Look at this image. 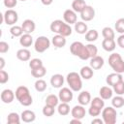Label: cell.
<instances>
[{
  "instance_id": "6da1fadb",
  "label": "cell",
  "mask_w": 124,
  "mask_h": 124,
  "mask_svg": "<svg viewBox=\"0 0 124 124\" xmlns=\"http://www.w3.org/2000/svg\"><path fill=\"white\" fill-rule=\"evenodd\" d=\"M15 94L17 101L24 107H28L33 103L32 96L29 92V89L26 86H18Z\"/></svg>"
},
{
  "instance_id": "f5cc1de1",
  "label": "cell",
  "mask_w": 124,
  "mask_h": 124,
  "mask_svg": "<svg viewBox=\"0 0 124 124\" xmlns=\"http://www.w3.org/2000/svg\"><path fill=\"white\" fill-rule=\"evenodd\" d=\"M41 2H42L44 5L48 6V5H50V4L53 2V0H41Z\"/></svg>"
},
{
  "instance_id": "681fc988",
  "label": "cell",
  "mask_w": 124,
  "mask_h": 124,
  "mask_svg": "<svg viewBox=\"0 0 124 124\" xmlns=\"http://www.w3.org/2000/svg\"><path fill=\"white\" fill-rule=\"evenodd\" d=\"M117 45H118L121 48H124V34H121V35L117 38Z\"/></svg>"
},
{
  "instance_id": "836d02e7",
  "label": "cell",
  "mask_w": 124,
  "mask_h": 124,
  "mask_svg": "<svg viewBox=\"0 0 124 124\" xmlns=\"http://www.w3.org/2000/svg\"><path fill=\"white\" fill-rule=\"evenodd\" d=\"M59 34L62 35V36H64V37L70 36L72 34V28H71L70 24L64 22L63 25H62V27H61V29H60V31H59Z\"/></svg>"
},
{
  "instance_id": "7a4b0ae2",
  "label": "cell",
  "mask_w": 124,
  "mask_h": 124,
  "mask_svg": "<svg viewBox=\"0 0 124 124\" xmlns=\"http://www.w3.org/2000/svg\"><path fill=\"white\" fill-rule=\"evenodd\" d=\"M66 80H67V83L70 86V88L73 91H75V92H78L82 88L81 77L77 72H71V73H69L67 75V77H66Z\"/></svg>"
},
{
  "instance_id": "f6af8a7d",
  "label": "cell",
  "mask_w": 124,
  "mask_h": 124,
  "mask_svg": "<svg viewBox=\"0 0 124 124\" xmlns=\"http://www.w3.org/2000/svg\"><path fill=\"white\" fill-rule=\"evenodd\" d=\"M101 110L102 109H100V108H96L94 106H90V108L88 109V113L91 116H98L101 113Z\"/></svg>"
},
{
  "instance_id": "bcb514c9",
  "label": "cell",
  "mask_w": 124,
  "mask_h": 124,
  "mask_svg": "<svg viewBox=\"0 0 124 124\" xmlns=\"http://www.w3.org/2000/svg\"><path fill=\"white\" fill-rule=\"evenodd\" d=\"M9 80V75L4 70H0V83L4 84Z\"/></svg>"
},
{
  "instance_id": "2e32d148",
  "label": "cell",
  "mask_w": 124,
  "mask_h": 124,
  "mask_svg": "<svg viewBox=\"0 0 124 124\" xmlns=\"http://www.w3.org/2000/svg\"><path fill=\"white\" fill-rule=\"evenodd\" d=\"M115 41L114 39H104L102 42V47L108 51V52H111L115 49Z\"/></svg>"
},
{
  "instance_id": "e0dca14e",
  "label": "cell",
  "mask_w": 124,
  "mask_h": 124,
  "mask_svg": "<svg viewBox=\"0 0 124 124\" xmlns=\"http://www.w3.org/2000/svg\"><path fill=\"white\" fill-rule=\"evenodd\" d=\"M103 66H104V59H103V57H101L99 55H96V56L91 58V60H90V67L93 70H99Z\"/></svg>"
},
{
  "instance_id": "ab89813d",
  "label": "cell",
  "mask_w": 124,
  "mask_h": 124,
  "mask_svg": "<svg viewBox=\"0 0 124 124\" xmlns=\"http://www.w3.org/2000/svg\"><path fill=\"white\" fill-rule=\"evenodd\" d=\"M55 107H52V106H50V105H46V106L43 108V114L45 115V116H47V117H49V116H52L53 114H54V111H55V108H54Z\"/></svg>"
},
{
  "instance_id": "cb8c5ba5",
  "label": "cell",
  "mask_w": 124,
  "mask_h": 124,
  "mask_svg": "<svg viewBox=\"0 0 124 124\" xmlns=\"http://www.w3.org/2000/svg\"><path fill=\"white\" fill-rule=\"evenodd\" d=\"M30 56H31V53L27 48L18 49L17 52H16V58L20 61H23V62L28 61L30 59Z\"/></svg>"
},
{
  "instance_id": "44dd1931",
  "label": "cell",
  "mask_w": 124,
  "mask_h": 124,
  "mask_svg": "<svg viewBox=\"0 0 124 124\" xmlns=\"http://www.w3.org/2000/svg\"><path fill=\"white\" fill-rule=\"evenodd\" d=\"M79 75L80 77L83 78V79H90L94 73H93V69L90 67V66H83L81 69H80V72H79Z\"/></svg>"
},
{
  "instance_id": "9c48e42d",
  "label": "cell",
  "mask_w": 124,
  "mask_h": 124,
  "mask_svg": "<svg viewBox=\"0 0 124 124\" xmlns=\"http://www.w3.org/2000/svg\"><path fill=\"white\" fill-rule=\"evenodd\" d=\"M63 18L65 20L66 23L68 24H75L77 22V14L74 10H71V9H68L64 12L63 14Z\"/></svg>"
},
{
  "instance_id": "ffe728a7",
  "label": "cell",
  "mask_w": 124,
  "mask_h": 124,
  "mask_svg": "<svg viewBox=\"0 0 124 124\" xmlns=\"http://www.w3.org/2000/svg\"><path fill=\"white\" fill-rule=\"evenodd\" d=\"M83 46H84V45H83L81 42H74V43L70 46V51H71V53H72L73 55L78 57V55L80 54V52H81Z\"/></svg>"
},
{
  "instance_id": "ee69618b",
  "label": "cell",
  "mask_w": 124,
  "mask_h": 124,
  "mask_svg": "<svg viewBox=\"0 0 124 124\" xmlns=\"http://www.w3.org/2000/svg\"><path fill=\"white\" fill-rule=\"evenodd\" d=\"M78 58H80L81 60H87V59L90 58V55H89V52H88V50H87L86 46H83V48H82L80 54L78 55Z\"/></svg>"
},
{
  "instance_id": "7bdbcfd3",
  "label": "cell",
  "mask_w": 124,
  "mask_h": 124,
  "mask_svg": "<svg viewBox=\"0 0 124 124\" xmlns=\"http://www.w3.org/2000/svg\"><path fill=\"white\" fill-rule=\"evenodd\" d=\"M86 47H87V50H88V52H89L90 58H92V57H94V56L97 55V53H98V48H97V46H96L95 45H93V44H88V45H86Z\"/></svg>"
},
{
  "instance_id": "d6a6232c",
  "label": "cell",
  "mask_w": 124,
  "mask_h": 124,
  "mask_svg": "<svg viewBox=\"0 0 124 124\" xmlns=\"http://www.w3.org/2000/svg\"><path fill=\"white\" fill-rule=\"evenodd\" d=\"M59 98L56 96V95H53V94H50L48 95L46 98V105H50L52 107H56L58 106V102H59Z\"/></svg>"
},
{
  "instance_id": "9a60e30c",
  "label": "cell",
  "mask_w": 124,
  "mask_h": 124,
  "mask_svg": "<svg viewBox=\"0 0 124 124\" xmlns=\"http://www.w3.org/2000/svg\"><path fill=\"white\" fill-rule=\"evenodd\" d=\"M51 43L55 47H58V48L63 47L66 45V37H64V36H62L60 34H57V35L52 37Z\"/></svg>"
},
{
  "instance_id": "74e56055",
  "label": "cell",
  "mask_w": 124,
  "mask_h": 124,
  "mask_svg": "<svg viewBox=\"0 0 124 124\" xmlns=\"http://www.w3.org/2000/svg\"><path fill=\"white\" fill-rule=\"evenodd\" d=\"M10 33L12 34V36L14 37H20L23 34V30L21 26H17V25H13L10 29Z\"/></svg>"
},
{
  "instance_id": "7402d4cb",
  "label": "cell",
  "mask_w": 124,
  "mask_h": 124,
  "mask_svg": "<svg viewBox=\"0 0 124 124\" xmlns=\"http://www.w3.org/2000/svg\"><path fill=\"white\" fill-rule=\"evenodd\" d=\"M113 90L109 87V86H103L101 87L100 91H99V94H100V97L104 100H108L112 97V93Z\"/></svg>"
},
{
  "instance_id": "8fae6325",
  "label": "cell",
  "mask_w": 124,
  "mask_h": 124,
  "mask_svg": "<svg viewBox=\"0 0 124 124\" xmlns=\"http://www.w3.org/2000/svg\"><path fill=\"white\" fill-rule=\"evenodd\" d=\"M16 94L11 89H4L1 93V101L5 104H11L15 99Z\"/></svg>"
},
{
  "instance_id": "d6986e66",
  "label": "cell",
  "mask_w": 124,
  "mask_h": 124,
  "mask_svg": "<svg viewBox=\"0 0 124 124\" xmlns=\"http://www.w3.org/2000/svg\"><path fill=\"white\" fill-rule=\"evenodd\" d=\"M21 120L25 123H30V122H33L36 118V114L34 111L32 110H29V109H26V110H23L21 112Z\"/></svg>"
},
{
  "instance_id": "83f0119b",
  "label": "cell",
  "mask_w": 124,
  "mask_h": 124,
  "mask_svg": "<svg viewBox=\"0 0 124 124\" xmlns=\"http://www.w3.org/2000/svg\"><path fill=\"white\" fill-rule=\"evenodd\" d=\"M98 36H99V33L97 30L95 29H91V30H88L85 34V40L89 43L91 42H94L98 39Z\"/></svg>"
},
{
  "instance_id": "f35d334b",
  "label": "cell",
  "mask_w": 124,
  "mask_h": 124,
  "mask_svg": "<svg viewBox=\"0 0 124 124\" xmlns=\"http://www.w3.org/2000/svg\"><path fill=\"white\" fill-rule=\"evenodd\" d=\"M34 86H35V89L38 92H44L46 89V82L44 79H40L39 78L38 80H36Z\"/></svg>"
},
{
  "instance_id": "816d5d0a",
  "label": "cell",
  "mask_w": 124,
  "mask_h": 124,
  "mask_svg": "<svg viewBox=\"0 0 124 124\" xmlns=\"http://www.w3.org/2000/svg\"><path fill=\"white\" fill-rule=\"evenodd\" d=\"M5 66V59L3 57H0V70H3Z\"/></svg>"
},
{
  "instance_id": "7c38bea8",
  "label": "cell",
  "mask_w": 124,
  "mask_h": 124,
  "mask_svg": "<svg viewBox=\"0 0 124 124\" xmlns=\"http://www.w3.org/2000/svg\"><path fill=\"white\" fill-rule=\"evenodd\" d=\"M122 79H123V77L121 76V74L114 72V73H112V74H109V75L107 77L106 82H107L108 85L113 86L114 84H116L118 81H120V80H122Z\"/></svg>"
},
{
  "instance_id": "7dc6e473",
  "label": "cell",
  "mask_w": 124,
  "mask_h": 124,
  "mask_svg": "<svg viewBox=\"0 0 124 124\" xmlns=\"http://www.w3.org/2000/svg\"><path fill=\"white\" fill-rule=\"evenodd\" d=\"M9 48H10V46L8 45V43L4 41L0 42V52L1 53H6L9 50Z\"/></svg>"
},
{
  "instance_id": "11a10c76",
  "label": "cell",
  "mask_w": 124,
  "mask_h": 124,
  "mask_svg": "<svg viewBox=\"0 0 124 124\" xmlns=\"http://www.w3.org/2000/svg\"><path fill=\"white\" fill-rule=\"evenodd\" d=\"M19 1H22L23 2V1H26V0H19Z\"/></svg>"
},
{
  "instance_id": "8992f818",
  "label": "cell",
  "mask_w": 124,
  "mask_h": 124,
  "mask_svg": "<svg viewBox=\"0 0 124 124\" xmlns=\"http://www.w3.org/2000/svg\"><path fill=\"white\" fill-rule=\"evenodd\" d=\"M17 19H18L17 13L13 9L7 10L3 15V20L7 25H14L15 23H16Z\"/></svg>"
},
{
  "instance_id": "1f68e13d",
  "label": "cell",
  "mask_w": 124,
  "mask_h": 124,
  "mask_svg": "<svg viewBox=\"0 0 124 124\" xmlns=\"http://www.w3.org/2000/svg\"><path fill=\"white\" fill-rule=\"evenodd\" d=\"M57 110L60 115H67L70 112V106L68 105V103L61 102V104H59L57 107Z\"/></svg>"
},
{
  "instance_id": "ac0fdd59",
  "label": "cell",
  "mask_w": 124,
  "mask_h": 124,
  "mask_svg": "<svg viewBox=\"0 0 124 124\" xmlns=\"http://www.w3.org/2000/svg\"><path fill=\"white\" fill-rule=\"evenodd\" d=\"M78 101L79 105L82 106H86L89 103H91V95L88 91H82L79 93L78 97Z\"/></svg>"
},
{
  "instance_id": "277c9868",
  "label": "cell",
  "mask_w": 124,
  "mask_h": 124,
  "mask_svg": "<svg viewBox=\"0 0 124 124\" xmlns=\"http://www.w3.org/2000/svg\"><path fill=\"white\" fill-rule=\"evenodd\" d=\"M117 112L113 107H107L103 108L102 118L105 124H114L116 122Z\"/></svg>"
},
{
  "instance_id": "d590c367",
  "label": "cell",
  "mask_w": 124,
  "mask_h": 124,
  "mask_svg": "<svg viewBox=\"0 0 124 124\" xmlns=\"http://www.w3.org/2000/svg\"><path fill=\"white\" fill-rule=\"evenodd\" d=\"M91 106H94L100 109H103L105 107V102L104 99H102L101 97H95L93 98V100H91Z\"/></svg>"
},
{
  "instance_id": "52a82bcc",
  "label": "cell",
  "mask_w": 124,
  "mask_h": 124,
  "mask_svg": "<svg viewBox=\"0 0 124 124\" xmlns=\"http://www.w3.org/2000/svg\"><path fill=\"white\" fill-rule=\"evenodd\" d=\"M73 90L68 87H62L58 93V98L63 103H70L73 100Z\"/></svg>"
},
{
  "instance_id": "603a6c76",
  "label": "cell",
  "mask_w": 124,
  "mask_h": 124,
  "mask_svg": "<svg viewBox=\"0 0 124 124\" xmlns=\"http://www.w3.org/2000/svg\"><path fill=\"white\" fill-rule=\"evenodd\" d=\"M19 44L24 47L30 46L33 44V38H32L31 34H26V33L22 34L19 39Z\"/></svg>"
},
{
  "instance_id": "b9f144b4",
  "label": "cell",
  "mask_w": 124,
  "mask_h": 124,
  "mask_svg": "<svg viewBox=\"0 0 124 124\" xmlns=\"http://www.w3.org/2000/svg\"><path fill=\"white\" fill-rule=\"evenodd\" d=\"M41 66H43V62H42V60L39 59V58H33V59H31L30 62H29V67H30L31 70L37 69V68H39V67H41Z\"/></svg>"
},
{
  "instance_id": "f1b7e54d",
  "label": "cell",
  "mask_w": 124,
  "mask_h": 124,
  "mask_svg": "<svg viewBox=\"0 0 124 124\" xmlns=\"http://www.w3.org/2000/svg\"><path fill=\"white\" fill-rule=\"evenodd\" d=\"M21 117L16 113V112H11L8 114L7 117V122L9 124H19L20 123Z\"/></svg>"
},
{
  "instance_id": "4316f807",
  "label": "cell",
  "mask_w": 124,
  "mask_h": 124,
  "mask_svg": "<svg viewBox=\"0 0 124 124\" xmlns=\"http://www.w3.org/2000/svg\"><path fill=\"white\" fill-rule=\"evenodd\" d=\"M64 21L60 20V19H56V20H53L51 23H50V31H52L53 33H56V34H59V31L63 25Z\"/></svg>"
},
{
  "instance_id": "484cf974",
  "label": "cell",
  "mask_w": 124,
  "mask_h": 124,
  "mask_svg": "<svg viewBox=\"0 0 124 124\" xmlns=\"http://www.w3.org/2000/svg\"><path fill=\"white\" fill-rule=\"evenodd\" d=\"M75 30L78 34H86V32L88 31V27L84 21H77L75 23Z\"/></svg>"
},
{
  "instance_id": "db71d44e",
  "label": "cell",
  "mask_w": 124,
  "mask_h": 124,
  "mask_svg": "<svg viewBox=\"0 0 124 124\" xmlns=\"http://www.w3.org/2000/svg\"><path fill=\"white\" fill-rule=\"evenodd\" d=\"M70 123H77V124H81V119H78V118H73Z\"/></svg>"
},
{
  "instance_id": "f546056e",
  "label": "cell",
  "mask_w": 124,
  "mask_h": 124,
  "mask_svg": "<svg viewBox=\"0 0 124 124\" xmlns=\"http://www.w3.org/2000/svg\"><path fill=\"white\" fill-rule=\"evenodd\" d=\"M111 105L115 108H122L124 106V98L122 97V95H117V96L113 97L111 100Z\"/></svg>"
},
{
  "instance_id": "8d00e7d4",
  "label": "cell",
  "mask_w": 124,
  "mask_h": 124,
  "mask_svg": "<svg viewBox=\"0 0 124 124\" xmlns=\"http://www.w3.org/2000/svg\"><path fill=\"white\" fill-rule=\"evenodd\" d=\"M113 91L117 94V95H123L124 94V80H120L118 81L116 84H114L113 86Z\"/></svg>"
},
{
  "instance_id": "ba28073f",
  "label": "cell",
  "mask_w": 124,
  "mask_h": 124,
  "mask_svg": "<svg viewBox=\"0 0 124 124\" xmlns=\"http://www.w3.org/2000/svg\"><path fill=\"white\" fill-rule=\"evenodd\" d=\"M95 16V10L93 7L86 5L85 8L80 13V17L83 21H90Z\"/></svg>"
},
{
  "instance_id": "e575fe53",
  "label": "cell",
  "mask_w": 124,
  "mask_h": 124,
  "mask_svg": "<svg viewBox=\"0 0 124 124\" xmlns=\"http://www.w3.org/2000/svg\"><path fill=\"white\" fill-rule=\"evenodd\" d=\"M102 35L105 39H114V31L110 27H104L102 30Z\"/></svg>"
},
{
  "instance_id": "30bf717a",
  "label": "cell",
  "mask_w": 124,
  "mask_h": 124,
  "mask_svg": "<svg viewBox=\"0 0 124 124\" xmlns=\"http://www.w3.org/2000/svg\"><path fill=\"white\" fill-rule=\"evenodd\" d=\"M85 108L82 105H78L75 106L72 110H71V114L73 116V118H78V119H82L85 116Z\"/></svg>"
},
{
  "instance_id": "4fadbf2b",
  "label": "cell",
  "mask_w": 124,
  "mask_h": 124,
  "mask_svg": "<svg viewBox=\"0 0 124 124\" xmlns=\"http://www.w3.org/2000/svg\"><path fill=\"white\" fill-rule=\"evenodd\" d=\"M63 83H64V77L60 74H55L50 78V84L54 88L62 87Z\"/></svg>"
},
{
  "instance_id": "3957f363",
  "label": "cell",
  "mask_w": 124,
  "mask_h": 124,
  "mask_svg": "<svg viewBox=\"0 0 124 124\" xmlns=\"http://www.w3.org/2000/svg\"><path fill=\"white\" fill-rule=\"evenodd\" d=\"M108 64L115 73H124V60L119 53H111L108 57Z\"/></svg>"
},
{
  "instance_id": "5b68a950",
  "label": "cell",
  "mask_w": 124,
  "mask_h": 124,
  "mask_svg": "<svg viewBox=\"0 0 124 124\" xmlns=\"http://www.w3.org/2000/svg\"><path fill=\"white\" fill-rule=\"evenodd\" d=\"M50 46V41L45 37V36H40L36 39L35 43H34V47L35 50L39 53H42L44 51H46Z\"/></svg>"
},
{
  "instance_id": "5bb4252c",
  "label": "cell",
  "mask_w": 124,
  "mask_h": 124,
  "mask_svg": "<svg viewBox=\"0 0 124 124\" xmlns=\"http://www.w3.org/2000/svg\"><path fill=\"white\" fill-rule=\"evenodd\" d=\"M21 27H22V30H23V33H26V34H31L32 32H34L35 28H36V25H35V22L31 19H25L22 24H21Z\"/></svg>"
},
{
  "instance_id": "4dcf8cb0",
  "label": "cell",
  "mask_w": 124,
  "mask_h": 124,
  "mask_svg": "<svg viewBox=\"0 0 124 124\" xmlns=\"http://www.w3.org/2000/svg\"><path fill=\"white\" fill-rule=\"evenodd\" d=\"M46 74V69L44 67V65L41 66V67H39V68H37V69L31 70V75H32L34 78H43Z\"/></svg>"
},
{
  "instance_id": "60d3db41",
  "label": "cell",
  "mask_w": 124,
  "mask_h": 124,
  "mask_svg": "<svg viewBox=\"0 0 124 124\" xmlns=\"http://www.w3.org/2000/svg\"><path fill=\"white\" fill-rule=\"evenodd\" d=\"M115 30L120 34H124V18H119L115 22Z\"/></svg>"
},
{
  "instance_id": "f907efd6",
  "label": "cell",
  "mask_w": 124,
  "mask_h": 124,
  "mask_svg": "<svg viewBox=\"0 0 124 124\" xmlns=\"http://www.w3.org/2000/svg\"><path fill=\"white\" fill-rule=\"evenodd\" d=\"M92 124H103L104 123V120L103 119H100V118H95L91 121Z\"/></svg>"
},
{
  "instance_id": "d4e9b609",
  "label": "cell",
  "mask_w": 124,
  "mask_h": 124,
  "mask_svg": "<svg viewBox=\"0 0 124 124\" xmlns=\"http://www.w3.org/2000/svg\"><path fill=\"white\" fill-rule=\"evenodd\" d=\"M86 3L84 0H74L72 2V10H74L76 13H81V11L85 8Z\"/></svg>"
},
{
  "instance_id": "c3c4849f",
  "label": "cell",
  "mask_w": 124,
  "mask_h": 124,
  "mask_svg": "<svg viewBox=\"0 0 124 124\" xmlns=\"http://www.w3.org/2000/svg\"><path fill=\"white\" fill-rule=\"evenodd\" d=\"M17 4V0H4V5L7 8H14Z\"/></svg>"
}]
</instances>
